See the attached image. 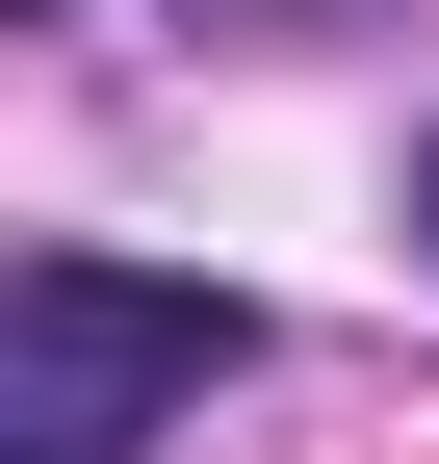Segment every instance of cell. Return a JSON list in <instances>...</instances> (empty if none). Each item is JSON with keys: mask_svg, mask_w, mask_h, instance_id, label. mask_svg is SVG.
Here are the masks:
<instances>
[{"mask_svg": "<svg viewBox=\"0 0 439 464\" xmlns=\"http://www.w3.org/2000/svg\"><path fill=\"white\" fill-rule=\"evenodd\" d=\"M233 362H259L233 284H155V258H103V232L0 258V464H130L155 413H207Z\"/></svg>", "mask_w": 439, "mask_h": 464, "instance_id": "cell-1", "label": "cell"}, {"mask_svg": "<svg viewBox=\"0 0 439 464\" xmlns=\"http://www.w3.org/2000/svg\"><path fill=\"white\" fill-rule=\"evenodd\" d=\"M414 258H439V155H414Z\"/></svg>", "mask_w": 439, "mask_h": 464, "instance_id": "cell-2", "label": "cell"}, {"mask_svg": "<svg viewBox=\"0 0 439 464\" xmlns=\"http://www.w3.org/2000/svg\"><path fill=\"white\" fill-rule=\"evenodd\" d=\"M233 26H310V0H233Z\"/></svg>", "mask_w": 439, "mask_h": 464, "instance_id": "cell-3", "label": "cell"}]
</instances>
